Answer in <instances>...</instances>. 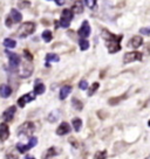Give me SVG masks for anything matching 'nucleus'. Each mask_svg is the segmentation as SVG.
<instances>
[{
  "label": "nucleus",
  "instance_id": "obj_1",
  "mask_svg": "<svg viewBox=\"0 0 150 159\" xmlns=\"http://www.w3.org/2000/svg\"><path fill=\"white\" fill-rule=\"evenodd\" d=\"M103 39H105V46L108 48L110 54L117 53L121 49V41L123 39V35H115L109 33L108 30H103Z\"/></svg>",
  "mask_w": 150,
  "mask_h": 159
},
{
  "label": "nucleus",
  "instance_id": "obj_2",
  "mask_svg": "<svg viewBox=\"0 0 150 159\" xmlns=\"http://www.w3.org/2000/svg\"><path fill=\"white\" fill-rule=\"evenodd\" d=\"M34 32H35V24L34 22H32V21H27V22H24V24L19 27V30H18V35L24 39V38H26V36L33 34Z\"/></svg>",
  "mask_w": 150,
  "mask_h": 159
},
{
  "label": "nucleus",
  "instance_id": "obj_3",
  "mask_svg": "<svg viewBox=\"0 0 150 159\" xmlns=\"http://www.w3.org/2000/svg\"><path fill=\"white\" fill-rule=\"evenodd\" d=\"M34 130H35V126L32 122H25L24 124H21L18 128V134H20V136H22V134L28 136V134H33Z\"/></svg>",
  "mask_w": 150,
  "mask_h": 159
},
{
  "label": "nucleus",
  "instance_id": "obj_4",
  "mask_svg": "<svg viewBox=\"0 0 150 159\" xmlns=\"http://www.w3.org/2000/svg\"><path fill=\"white\" fill-rule=\"evenodd\" d=\"M142 60V54L140 52H131V53H125L123 56V63H130L134 61H141Z\"/></svg>",
  "mask_w": 150,
  "mask_h": 159
},
{
  "label": "nucleus",
  "instance_id": "obj_5",
  "mask_svg": "<svg viewBox=\"0 0 150 159\" xmlns=\"http://www.w3.org/2000/svg\"><path fill=\"white\" fill-rule=\"evenodd\" d=\"M6 54L10 59V67L12 70H16V68L19 67V63H20V56L16 55L15 53H11L8 50H6Z\"/></svg>",
  "mask_w": 150,
  "mask_h": 159
},
{
  "label": "nucleus",
  "instance_id": "obj_6",
  "mask_svg": "<svg viewBox=\"0 0 150 159\" xmlns=\"http://www.w3.org/2000/svg\"><path fill=\"white\" fill-rule=\"evenodd\" d=\"M77 34L79 36H81V39H86L90 35V26L87 20L82 22V26L80 27V30H77Z\"/></svg>",
  "mask_w": 150,
  "mask_h": 159
},
{
  "label": "nucleus",
  "instance_id": "obj_7",
  "mask_svg": "<svg viewBox=\"0 0 150 159\" xmlns=\"http://www.w3.org/2000/svg\"><path fill=\"white\" fill-rule=\"evenodd\" d=\"M35 98V94L34 93H28V94L24 95V96H21L20 98L18 99V105L20 107V108H24L27 103H30V101H33Z\"/></svg>",
  "mask_w": 150,
  "mask_h": 159
},
{
  "label": "nucleus",
  "instance_id": "obj_8",
  "mask_svg": "<svg viewBox=\"0 0 150 159\" xmlns=\"http://www.w3.org/2000/svg\"><path fill=\"white\" fill-rule=\"evenodd\" d=\"M142 43H143V38H142V36H138V35H135V36H133V38L129 40V42H128V47L138 48V47L142 46Z\"/></svg>",
  "mask_w": 150,
  "mask_h": 159
},
{
  "label": "nucleus",
  "instance_id": "obj_9",
  "mask_svg": "<svg viewBox=\"0 0 150 159\" xmlns=\"http://www.w3.org/2000/svg\"><path fill=\"white\" fill-rule=\"evenodd\" d=\"M69 132H70V126L66 122H62L58 126V129H56V134H59V136H65V134H69Z\"/></svg>",
  "mask_w": 150,
  "mask_h": 159
},
{
  "label": "nucleus",
  "instance_id": "obj_10",
  "mask_svg": "<svg viewBox=\"0 0 150 159\" xmlns=\"http://www.w3.org/2000/svg\"><path fill=\"white\" fill-rule=\"evenodd\" d=\"M10 137V129L6 123H1L0 124V138L2 142H5L6 139Z\"/></svg>",
  "mask_w": 150,
  "mask_h": 159
},
{
  "label": "nucleus",
  "instance_id": "obj_11",
  "mask_svg": "<svg viewBox=\"0 0 150 159\" xmlns=\"http://www.w3.org/2000/svg\"><path fill=\"white\" fill-rule=\"evenodd\" d=\"M15 110H16L15 107H10L8 109H6L5 111H4V114H2V119L6 120V122L12 120V119H13V116H14V114H15Z\"/></svg>",
  "mask_w": 150,
  "mask_h": 159
},
{
  "label": "nucleus",
  "instance_id": "obj_12",
  "mask_svg": "<svg viewBox=\"0 0 150 159\" xmlns=\"http://www.w3.org/2000/svg\"><path fill=\"white\" fill-rule=\"evenodd\" d=\"M46 87L45 84L41 82V81H35V85H34V94L35 95H42L45 93Z\"/></svg>",
  "mask_w": 150,
  "mask_h": 159
},
{
  "label": "nucleus",
  "instance_id": "obj_13",
  "mask_svg": "<svg viewBox=\"0 0 150 159\" xmlns=\"http://www.w3.org/2000/svg\"><path fill=\"white\" fill-rule=\"evenodd\" d=\"M32 71H33V66L30 65V63H27V62H26L25 65L22 66L21 77H27V76H30V75H32Z\"/></svg>",
  "mask_w": 150,
  "mask_h": 159
},
{
  "label": "nucleus",
  "instance_id": "obj_14",
  "mask_svg": "<svg viewBox=\"0 0 150 159\" xmlns=\"http://www.w3.org/2000/svg\"><path fill=\"white\" fill-rule=\"evenodd\" d=\"M70 91H72V87L70 85H62L60 89V93H59L60 99H66V97L70 94Z\"/></svg>",
  "mask_w": 150,
  "mask_h": 159
},
{
  "label": "nucleus",
  "instance_id": "obj_15",
  "mask_svg": "<svg viewBox=\"0 0 150 159\" xmlns=\"http://www.w3.org/2000/svg\"><path fill=\"white\" fill-rule=\"evenodd\" d=\"M58 153H59V151L56 150V148L52 146V148H49V149H47V151L42 154V159H49V158H52V157L56 156Z\"/></svg>",
  "mask_w": 150,
  "mask_h": 159
},
{
  "label": "nucleus",
  "instance_id": "obj_16",
  "mask_svg": "<svg viewBox=\"0 0 150 159\" xmlns=\"http://www.w3.org/2000/svg\"><path fill=\"white\" fill-rule=\"evenodd\" d=\"M74 18V13H73V11L72 10H63L62 11V13H61V19L66 20V21H68L70 22Z\"/></svg>",
  "mask_w": 150,
  "mask_h": 159
},
{
  "label": "nucleus",
  "instance_id": "obj_17",
  "mask_svg": "<svg viewBox=\"0 0 150 159\" xmlns=\"http://www.w3.org/2000/svg\"><path fill=\"white\" fill-rule=\"evenodd\" d=\"M11 94H12V89H11L8 85H6V84L1 85V88H0V95H1V97L7 98V97L11 96Z\"/></svg>",
  "mask_w": 150,
  "mask_h": 159
},
{
  "label": "nucleus",
  "instance_id": "obj_18",
  "mask_svg": "<svg viewBox=\"0 0 150 159\" xmlns=\"http://www.w3.org/2000/svg\"><path fill=\"white\" fill-rule=\"evenodd\" d=\"M72 11L75 14H80L83 12V2L82 1H75V4L72 7Z\"/></svg>",
  "mask_w": 150,
  "mask_h": 159
},
{
  "label": "nucleus",
  "instance_id": "obj_19",
  "mask_svg": "<svg viewBox=\"0 0 150 159\" xmlns=\"http://www.w3.org/2000/svg\"><path fill=\"white\" fill-rule=\"evenodd\" d=\"M11 18H12V20H13L14 22H20L21 19H22V15H21V13L18 10L12 8V10H11Z\"/></svg>",
  "mask_w": 150,
  "mask_h": 159
},
{
  "label": "nucleus",
  "instance_id": "obj_20",
  "mask_svg": "<svg viewBox=\"0 0 150 159\" xmlns=\"http://www.w3.org/2000/svg\"><path fill=\"white\" fill-rule=\"evenodd\" d=\"M125 96H127V94L123 95V96H119V97H113V98H109V99H108V103H109L110 105L119 104L120 102H122V101L125 98Z\"/></svg>",
  "mask_w": 150,
  "mask_h": 159
},
{
  "label": "nucleus",
  "instance_id": "obj_21",
  "mask_svg": "<svg viewBox=\"0 0 150 159\" xmlns=\"http://www.w3.org/2000/svg\"><path fill=\"white\" fill-rule=\"evenodd\" d=\"M41 36H42V40L46 41V42H50L52 39H53V34H52V32H50L49 30H44L42 34H41Z\"/></svg>",
  "mask_w": 150,
  "mask_h": 159
},
{
  "label": "nucleus",
  "instance_id": "obj_22",
  "mask_svg": "<svg viewBox=\"0 0 150 159\" xmlns=\"http://www.w3.org/2000/svg\"><path fill=\"white\" fill-rule=\"evenodd\" d=\"M45 60H46V65H49V62H52V61L53 62H58L60 60V57L55 54H47Z\"/></svg>",
  "mask_w": 150,
  "mask_h": 159
},
{
  "label": "nucleus",
  "instance_id": "obj_23",
  "mask_svg": "<svg viewBox=\"0 0 150 159\" xmlns=\"http://www.w3.org/2000/svg\"><path fill=\"white\" fill-rule=\"evenodd\" d=\"M2 45L5 46L6 48H14L15 46H16V42H15V40L13 39H5L4 40V42H2Z\"/></svg>",
  "mask_w": 150,
  "mask_h": 159
},
{
  "label": "nucleus",
  "instance_id": "obj_24",
  "mask_svg": "<svg viewBox=\"0 0 150 159\" xmlns=\"http://www.w3.org/2000/svg\"><path fill=\"white\" fill-rule=\"evenodd\" d=\"M72 123H73V128L75 131H80L81 126H82V120L80 118H73Z\"/></svg>",
  "mask_w": 150,
  "mask_h": 159
},
{
  "label": "nucleus",
  "instance_id": "obj_25",
  "mask_svg": "<svg viewBox=\"0 0 150 159\" xmlns=\"http://www.w3.org/2000/svg\"><path fill=\"white\" fill-rule=\"evenodd\" d=\"M60 117V114L58 112V111H52L49 115H48V120H49L50 123H54L55 120H58Z\"/></svg>",
  "mask_w": 150,
  "mask_h": 159
},
{
  "label": "nucleus",
  "instance_id": "obj_26",
  "mask_svg": "<svg viewBox=\"0 0 150 159\" xmlns=\"http://www.w3.org/2000/svg\"><path fill=\"white\" fill-rule=\"evenodd\" d=\"M79 45H80L81 50H87L88 48H89V42H88V40L87 39H80Z\"/></svg>",
  "mask_w": 150,
  "mask_h": 159
},
{
  "label": "nucleus",
  "instance_id": "obj_27",
  "mask_svg": "<svg viewBox=\"0 0 150 159\" xmlns=\"http://www.w3.org/2000/svg\"><path fill=\"white\" fill-rule=\"evenodd\" d=\"M72 105H73V107H74L76 110H79V111H80V110H82V108H83V104H82V102H80V101H79L77 98H73V99H72Z\"/></svg>",
  "mask_w": 150,
  "mask_h": 159
},
{
  "label": "nucleus",
  "instance_id": "obj_28",
  "mask_svg": "<svg viewBox=\"0 0 150 159\" xmlns=\"http://www.w3.org/2000/svg\"><path fill=\"white\" fill-rule=\"evenodd\" d=\"M99 87H100V83L99 82H94V84L88 89V96H93V95L95 94L96 90L99 89Z\"/></svg>",
  "mask_w": 150,
  "mask_h": 159
},
{
  "label": "nucleus",
  "instance_id": "obj_29",
  "mask_svg": "<svg viewBox=\"0 0 150 159\" xmlns=\"http://www.w3.org/2000/svg\"><path fill=\"white\" fill-rule=\"evenodd\" d=\"M16 150H18V151H19V152H20V153H25V152H27V151H28V146H27V145H24V144H18L16 145Z\"/></svg>",
  "mask_w": 150,
  "mask_h": 159
},
{
  "label": "nucleus",
  "instance_id": "obj_30",
  "mask_svg": "<svg viewBox=\"0 0 150 159\" xmlns=\"http://www.w3.org/2000/svg\"><path fill=\"white\" fill-rule=\"evenodd\" d=\"M107 158V151H97L95 153V159H105Z\"/></svg>",
  "mask_w": 150,
  "mask_h": 159
},
{
  "label": "nucleus",
  "instance_id": "obj_31",
  "mask_svg": "<svg viewBox=\"0 0 150 159\" xmlns=\"http://www.w3.org/2000/svg\"><path fill=\"white\" fill-rule=\"evenodd\" d=\"M36 144H38V138H35V137H32V138L30 139V142H28L27 146H28V149H32V148H34Z\"/></svg>",
  "mask_w": 150,
  "mask_h": 159
},
{
  "label": "nucleus",
  "instance_id": "obj_32",
  "mask_svg": "<svg viewBox=\"0 0 150 159\" xmlns=\"http://www.w3.org/2000/svg\"><path fill=\"white\" fill-rule=\"evenodd\" d=\"M79 88L82 90H86V89H88V82L86 81V80H82L80 83H79Z\"/></svg>",
  "mask_w": 150,
  "mask_h": 159
},
{
  "label": "nucleus",
  "instance_id": "obj_33",
  "mask_svg": "<svg viewBox=\"0 0 150 159\" xmlns=\"http://www.w3.org/2000/svg\"><path fill=\"white\" fill-rule=\"evenodd\" d=\"M85 4L88 6L89 8H91V10H93V8H94V7L96 6V1H94V0H87Z\"/></svg>",
  "mask_w": 150,
  "mask_h": 159
},
{
  "label": "nucleus",
  "instance_id": "obj_34",
  "mask_svg": "<svg viewBox=\"0 0 150 159\" xmlns=\"http://www.w3.org/2000/svg\"><path fill=\"white\" fill-rule=\"evenodd\" d=\"M140 33L142 35H150V27H143V28H141Z\"/></svg>",
  "mask_w": 150,
  "mask_h": 159
},
{
  "label": "nucleus",
  "instance_id": "obj_35",
  "mask_svg": "<svg viewBox=\"0 0 150 159\" xmlns=\"http://www.w3.org/2000/svg\"><path fill=\"white\" fill-rule=\"evenodd\" d=\"M24 53H25V57H26V59H28L30 61L32 59H33V57H32V55H30V52H27V50H24Z\"/></svg>",
  "mask_w": 150,
  "mask_h": 159
},
{
  "label": "nucleus",
  "instance_id": "obj_36",
  "mask_svg": "<svg viewBox=\"0 0 150 159\" xmlns=\"http://www.w3.org/2000/svg\"><path fill=\"white\" fill-rule=\"evenodd\" d=\"M12 22H13V20H12V18H10V16H8V18L6 19V26H7V27H11V25H12Z\"/></svg>",
  "mask_w": 150,
  "mask_h": 159
},
{
  "label": "nucleus",
  "instance_id": "obj_37",
  "mask_svg": "<svg viewBox=\"0 0 150 159\" xmlns=\"http://www.w3.org/2000/svg\"><path fill=\"white\" fill-rule=\"evenodd\" d=\"M7 159H18V157L13 153H10L8 156H7Z\"/></svg>",
  "mask_w": 150,
  "mask_h": 159
},
{
  "label": "nucleus",
  "instance_id": "obj_38",
  "mask_svg": "<svg viewBox=\"0 0 150 159\" xmlns=\"http://www.w3.org/2000/svg\"><path fill=\"white\" fill-rule=\"evenodd\" d=\"M55 4H56V5H63L65 1H55Z\"/></svg>",
  "mask_w": 150,
  "mask_h": 159
},
{
  "label": "nucleus",
  "instance_id": "obj_39",
  "mask_svg": "<svg viewBox=\"0 0 150 159\" xmlns=\"http://www.w3.org/2000/svg\"><path fill=\"white\" fill-rule=\"evenodd\" d=\"M25 159H34V158H33V157H32V156H27V157H26Z\"/></svg>",
  "mask_w": 150,
  "mask_h": 159
},
{
  "label": "nucleus",
  "instance_id": "obj_40",
  "mask_svg": "<svg viewBox=\"0 0 150 159\" xmlns=\"http://www.w3.org/2000/svg\"><path fill=\"white\" fill-rule=\"evenodd\" d=\"M148 125H149V126H150V120H149V122H148Z\"/></svg>",
  "mask_w": 150,
  "mask_h": 159
}]
</instances>
